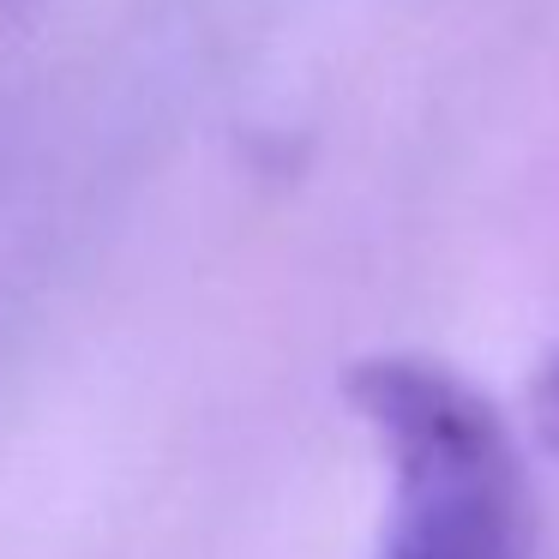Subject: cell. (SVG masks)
Listing matches in <instances>:
<instances>
[{"label": "cell", "mask_w": 559, "mask_h": 559, "mask_svg": "<svg viewBox=\"0 0 559 559\" xmlns=\"http://www.w3.org/2000/svg\"><path fill=\"white\" fill-rule=\"evenodd\" d=\"M349 391L391 469L379 559H530V481L469 379L433 361H367Z\"/></svg>", "instance_id": "cell-1"}, {"label": "cell", "mask_w": 559, "mask_h": 559, "mask_svg": "<svg viewBox=\"0 0 559 559\" xmlns=\"http://www.w3.org/2000/svg\"><path fill=\"white\" fill-rule=\"evenodd\" d=\"M547 379H554V397H559V361H554V373H547Z\"/></svg>", "instance_id": "cell-2"}]
</instances>
